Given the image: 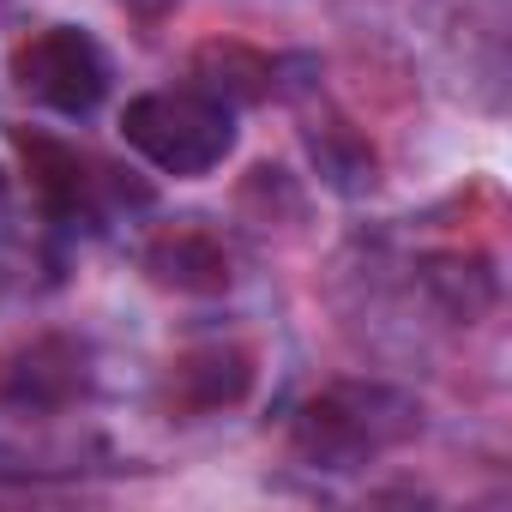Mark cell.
I'll use <instances>...</instances> for the list:
<instances>
[{"label":"cell","instance_id":"obj_3","mask_svg":"<svg viewBox=\"0 0 512 512\" xmlns=\"http://www.w3.org/2000/svg\"><path fill=\"white\" fill-rule=\"evenodd\" d=\"M13 79H19V91L31 103H43L55 115H91L103 103V91H109V61H103V49L85 31L49 25L31 43H19Z\"/></svg>","mask_w":512,"mask_h":512},{"label":"cell","instance_id":"obj_6","mask_svg":"<svg viewBox=\"0 0 512 512\" xmlns=\"http://www.w3.org/2000/svg\"><path fill=\"white\" fill-rule=\"evenodd\" d=\"M0 187H7V175H0Z\"/></svg>","mask_w":512,"mask_h":512},{"label":"cell","instance_id":"obj_2","mask_svg":"<svg viewBox=\"0 0 512 512\" xmlns=\"http://www.w3.org/2000/svg\"><path fill=\"white\" fill-rule=\"evenodd\" d=\"M127 145L163 169V175H205L235 151V115L217 91L181 85V91H145L121 115Z\"/></svg>","mask_w":512,"mask_h":512},{"label":"cell","instance_id":"obj_5","mask_svg":"<svg viewBox=\"0 0 512 512\" xmlns=\"http://www.w3.org/2000/svg\"><path fill=\"white\" fill-rule=\"evenodd\" d=\"M151 272L157 284H175V290H223L229 284V260H223V247L199 229H181L169 241L151 247Z\"/></svg>","mask_w":512,"mask_h":512},{"label":"cell","instance_id":"obj_1","mask_svg":"<svg viewBox=\"0 0 512 512\" xmlns=\"http://www.w3.org/2000/svg\"><path fill=\"white\" fill-rule=\"evenodd\" d=\"M416 422H422L416 398H404L392 386L350 380V386H326L320 398L302 404V416H296V452L314 470H356V464L404 446L416 434Z\"/></svg>","mask_w":512,"mask_h":512},{"label":"cell","instance_id":"obj_4","mask_svg":"<svg viewBox=\"0 0 512 512\" xmlns=\"http://www.w3.org/2000/svg\"><path fill=\"white\" fill-rule=\"evenodd\" d=\"M253 380V362L247 350H199V356H181L175 374H169V404L175 410H193V416H211L223 404H235Z\"/></svg>","mask_w":512,"mask_h":512}]
</instances>
